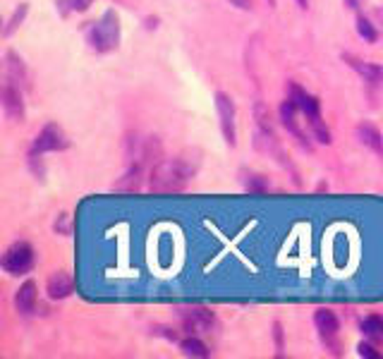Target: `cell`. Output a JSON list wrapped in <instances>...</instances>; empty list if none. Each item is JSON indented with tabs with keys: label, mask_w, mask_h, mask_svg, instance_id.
I'll return each mask as SVG.
<instances>
[{
	"label": "cell",
	"mask_w": 383,
	"mask_h": 359,
	"mask_svg": "<svg viewBox=\"0 0 383 359\" xmlns=\"http://www.w3.org/2000/svg\"><path fill=\"white\" fill-rule=\"evenodd\" d=\"M357 34L364 38V41H369V43H374L376 38H379V34H376V29H374V24L369 22V19H364V17L357 19Z\"/></svg>",
	"instance_id": "19"
},
{
	"label": "cell",
	"mask_w": 383,
	"mask_h": 359,
	"mask_svg": "<svg viewBox=\"0 0 383 359\" xmlns=\"http://www.w3.org/2000/svg\"><path fill=\"white\" fill-rule=\"evenodd\" d=\"M36 299H38V287L34 280H26V283L19 287L17 295H15V306L19 314H31L36 306Z\"/></svg>",
	"instance_id": "10"
},
{
	"label": "cell",
	"mask_w": 383,
	"mask_h": 359,
	"mask_svg": "<svg viewBox=\"0 0 383 359\" xmlns=\"http://www.w3.org/2000/svg\"><path fill=\"white\" fill-rule=\"evenodd\" d=\"M357 136H360V141L364 144V146L383 154V136L379 132V127H374L372 122H362V125L357 127Z\"/></svg>",
	"instance_id": "12"
},
{
	"label": "cell",
	"mask_w": 383,
	"mask_h": 359,
	"mask_svg": "<svg viewBox=\"0 0 383 359\" xmlns=\"http://www.w3.org/2000/svg\"><path fill=\"white\" fill-rule=\"evenodd\" d=\"M3 108H5V115L10 120H24V101H22V91H19L17 84H12L10 80L5 82L3 87Z\"/></svg>",
	"instance_id": "6"
},
{
	"label": "cell",
	"mask_w": 383,
	"mask_h": 359,
	"mask_svg": "<svg viewBox=\"0 0 383 359\" xmlns=\"http://www.w3.org/2000/svg\"><path fill=\"white\" fill-rule=\"evenodd\" d=\"M194 173H196V161H189L187 156H177L173 161L158 163L154 173H151V192L158 194L180 192L194 178Z\"/></svg>",
	"instance_id": "1"
},
{
	"label": "cell",
	"mask_w": 383,
	"mask_h": 359,
	"mask_svg": "<svg viewBox=\"0 0 383 359\" xmlns=\"http://www.w3.org/2000/svg\"><path fill=\"white\" fill-rule=\"evenodd\" d=\"M214 326V314L209 309H189L182 311V328L189 333V336H199V333L211 331Z\"/></svg>",
	"instance_id": "7"
},
{
	"label": "cell",
	"mask_w": 383,
	"mask_h": 359,
	"mask_svg": "<svg viewBox=\"0 0 383 359\" xmlns=\"http://www.w3.org/2000/svg\"><path fill=\"white\" fill-rule=\"evenodd\" d=\"M297 3H300V8H307V3H309V0H297Z\"/></svg>",
	"instance_id": "25"
},
{
	"label": "cell",
	"mask_w": 383,
	"mask_h": 359,
	"mask_svg": "<svg viewBox=\"0 0 383 359\" xmlns=\"http://www.w3.org/2000/svg\"><path fill=\"white\" fill-rule=\"evenodd\" d=\"M230 3H235L237 8H242V10H249V8H252V0H230Z\"/></svg>",
	"instance_id": "23"
},
{
	"label": "cell",
	"mask_w": 383,
	"mask_h": 359,
	"mask_svg": "<svg viewBox=\"0 0 383 359\" xmlns=\"http://www.w3.org/2000/svg\"><path fill=\"white\" fill-rule=\"evenodd\" d=\"M309 122H312V129H314L316 141H321V144H331V132H328V129L321 125V117H316V120H309Z\"/></svg>",
	"instance_id": "21"
},
{
	"label": "cell",
	"mask_w": 383,
	"mask_h": 359,
	"mask_svg": "<svg viewBox=\"0 0 383 359\" xmlns=\"http://www.w3.org/2000/svg\"><path fill=\"white\" fill-rule=\"evenodd\" d=\"M362 333L374 341H383V318L381 316H367L362 321Z\"/></svg>",
	"instance_id": "16"
},
{
	"label": "cell",
	"mask_w": 383,
	"mask_h": 359,
	"mask_svg": "<svg viewBox=\"0 0 383 359\" xmlns=\"http://www.w3.org/2000/svg\"><path fill=\"white\" fill-rule=\"evenodd\" d=\"M290 99L297 103V108H300L302 113L309 117V120H316V117H321V103H319V99L312 96V94H307V91L300 89L297 84L290 87Z\"/></svg>",
	"instance_id": "8"
},
{
	"label": "cell",
	"mask_w": 383,
	"mask_h": 359,
	"mask_svg": "<svg viewBox=\"0 0 383 359\" xmlns=\"http://www.w3.org/2000/svg\"><path fill=\"white\" fill-rule=\"evenodd\" d=\"M295 115H297V103L293 99H288L285 103L280 106V122L288 127V132H293L297 139H305L300 132V127H297V120H295Z\"/></svg>",
	"instance_id": "15"
},
{
	"label": "cell",
	"mask_w": 383,
	"mask_h": 359,
	"mask_svg": "<svg viewBox=\"0 0 383 359\" xmlns=\"http://www.w3.org/2000/svg\"><path fill=\"white\" fill-rule=\"evenodd\" d=\"M347 3H350V8H357V3H360V0H347Z\"/></svg>",
	"instance_id": "24"
},
{
	"label": "cell",
	"mask_w": 383,
	"mask_h": 359,
	"mask_svg": "<svg viewBox=\"0 0 383 359\" xmlns=\"http://www.w3.org/2000/svg\"><path fill=\"white\" fill-rule=\"evenodd\" d=\"M5 60H8V80L12 84H17V87H24L29 77H26V68H24L22 58H19L17 53H12V50H8Z\"/></svg>",
	"instance_id": "13"
},
{
	"label": "cell",
	"mask_w": 383,
	"mask_h": 359,
	"mask_svg": "<svg viewBox=\"0 0 383 359\" xmlns=\"http://www.w3.org/2000/svg\"><path fill=\"white\" fill-rule=\"evenodd\" d=\"M46 292H48L51 299H65V297H70L72 292H75V283H72V278L65 271H58V273H53V276L48 278Z\"/></svg>",
	"instance_id": "9"
},
{
	"label": "cell",
	"mask_w": 383,
	"mask_h": 359,
	"mask_svg": "<svg viewBox=\"0 0 383 359\" xmlns=\"http://www.w3.org/2000/svg\"><path fill=\"white\" fill-rule=\"evenodd\" d=\"M216 110H218V117H221V129H223V136L230 146H235V139H237V129H235V103L230 99L228 94L218 91L216 94Z\"/></svg>",
	"instance_id": "5"
},
{
	"label": "cell",
	"mask_w": 383,
	"mask_h": 359,
	"mask_svg": "<svg viewBox=\"0 0 383 359\" xmlns=\"http://www.w3.org/2000/svg\"><path fill=\"white\" fill-rule=\"evenodd\" d=\"M94 0H58V10L61 15H70V12H87Z\"/></svg>",
	"instance_id": "18"
},
{
	"label": "cell",
	"mask_w": 383,
	"mask_h": 359,
	"mask_svg": "<svg viewBox=\"0 0 383 359\" xmlns=\"http://www.w3.org/2000/svg\"><path fill=\"white\" fill-rule=\"evenodd\" d=\"M180 350H182V355H187V357H206L209 355L206 345H204L199 338H194V336L187 338V341H182Z\"/></svg>",
	"instance_id": "17"
},
{
	"label": "cell",
	"mask_w": 383,
	"mask_h": 359,
	"mask_svg": "<svg viewBox=\"0 0 383 359\" xmlns=\"http://www.w3.org/2000/svg\"><path fill=\"white\" fill-rule=\"evenodd\" d=\"M34 266V247L29 242H15L8 247L3 257V269L10 276H22V273L31 271Z\"/></svg>",
	"instance_id": "3"
},
{
	"label": "cell",
	"mask_w": 383,
	"mask_h": 359,
	"mask_svg": "<svg viewBox=\"0 0 383 359\" xmlns=\"http://www.w3.org/2000/svg\"><path fill=\"white\" fill-rule=\"evenodd\" d=\"M357 355H360V357H367V359H376V357H379V352H376L372 345L360 343V345H357Z\"/></svg>",
	"instance_id": "22"
},
{
	"label": "cell",
	"mask_w": 383,
	"mask_h": 359,
	"mask_svg": "<svg viewBox=\"0 0 383 359\" xmlns=\"http://www.w3.org/2000/svg\"><path fill=\"white\" fill-rule=\"evenodd\" d=\"M24 15H26V5H19V8L15 10V15H12V17L8 19V27H5V36H10L12 31H15V29L19 27V24H22Z\"/></svg>",
	"instance_id": "20"
},
{
	"label": "cell",
	"mask_w": 383,
	"mask_h": 359,
	"mask_svg": "<svg viewBox=\"0 0 383 359\" xmlns=\"http://www.w3.org/2000/svg\"><path fill=\"white\" fill-rule=\"evenodd\" d=\"M68 136L61 127L56 125V122H48L41 132L36 134L34 139V146H31V156H41L46 151H63V149H68Z\"/></svg>",
	"instance_id": "4"
},
{
	"label": "cell",
	"mask_w": 383,
	"mask_h": 359,
	"mask_svg": "<svg viewBox=\"0 0 383 359\" xmlns=\"http://www.w3.org/2000/svg\"><path fill=\"white\" fill-rule=\"evenodd\" d=\"M268 3H271V5H276V0H268Z\"/></svg>",
	"instance_id": "26"
},
{
	"label": "cell",
	"mask_w": 383,
	"mask_h": 359,
	"mask_svg": "<svg viewBox=\"0 0 383 359\" xmlns=\"http://www.w3.org/2000/svg\"><path fill=\"white\" fill-rule=\"evenodd\" d=\"M87 41L96 53H110L117 48V43H120V19L113 10L103 12L101 19L91 24Z\"/></svg>",
	"instance_id": "2"
},
{
	"label": "cell",
	"mask_w": 383,
	"mask_h": 359,
	"mask_svg": "<svg viewBox=\"0 0 383 359\" xmlns=\"http://www.w3.org/2000/svg\"><path fill=\"white\" fill-rule=\"evenodd\" d=\"M314 326L319 328L323 341H331V338L340 328L338 316H335L333 311H328V309H319V311H316V314H314Z\"/></svg>",
	"instance_id": "11"
},
{
	"label": "cell",
	"mask_w": 383,
	"mask_h": 359,
	"mask_svg": "<svg viewBox=\"0 0 383 359\" xmlns=\"http://www.w3.org/2000/svg\"><path fill=\"white\" fill-rule=\"evenodd\" d=\"M350 65H352L355 70L360 72L362 77H364L367 82L372 84H381L383 82V68L381 65H374V63H362V60H355V58H347Z\"/></svg>",
	"instance_id": "14"
}]
</instances>
